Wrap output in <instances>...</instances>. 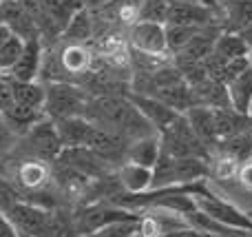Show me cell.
Returning <instances> with one entry per match:
<instances>
[{"instance_id": "obj_2", "label": "cell", "mask_w": 252, "mask_h": 237, "mask_svg": "<svg viewBox=\"0 0 252 237\" xmlns=\"http://www.w3.org/2000/svg\"><path fill=\"white\" fill-rule=\"evenodd\" d=\"M142 217L135 211L115 206V204H89L82 206L73 215V226L80 237L104 231L113 224H122V222H139Z\"/></svg>"}, {"instance_id": "obj_1", "label": "cell", "mask_w": 252, "mask_h": 237, "mask_svg": "<svg viewBox=\"0 0 252 237\" xmlns=\"http://www.w3.org/2000/svg\"><path fill=\"white\" fill-rule=\"evenodd\" d=\"M87 102H89V98L84 96V91L71 82L56 80V82L44 84L42 113L51 122H58V120H64V118H75V115H84Z\"/></svg>"}, {"instance_id": "obj_26", "label": "cell", "mask_w": 252, "mask_h": 237, "mask_svg": "<svg viewBox=\"0 0 252 237\" xmlns=\"http://www.w3.org/2000/svg\"><path fill=\"white\" fill-rule=\"evenodd\" d=\"M22 51H25V40L18 35H11L4 44H0V73H9L11 67L20 60Z\"/></svg>"}, {"instance_id": "obj_36", "label": "cell", "mask_w": 252, "mask_h": 237, "mask_svg": "<svg viewBox=\"0 0 252 237\" xmlns=\"http://www.w3.org/2000/svg\"><path fill=\"white\" fill-rule=\"evenodd\" d=\"M248 65H250V69H252V49L248 51Z\"/></svg>"}, {"instance_id": "obj_10", "label": "cell", "mask_w": 252, "mask_h": 237, "mask_svg": "<svg viewBox=\"0 0 252 237\" xmlns=\"http://www.w3.org/2000/svg\"><path fill=\"white\" fill-rule=\"evenodd\" d=\"M221 34L219 29H215V25L201 29L182 51L177 53V62H186V65H204L215 51V40Z\"/></svg>"}, {"instance_id": "obj_39", "label": "cell", "mask_w": 252, "mask_h": 237, "mask_svg": "<svg viewBox=\"0 0 252 237\" xmlns=\"http://www.w3.org/2000/svg\"><path fill=\"white\" fill-rule=\"evenodd\" d=\"M20 237H31V235H20Z\"/></svg>"}, {"instance_id": "obj_30", "label": "cell", "mask_w": 252, "mask_h": 237, "mask_svg": "<svg viewBox=\"0 0 252 237\" xmlns=\"http://www.w3.org/2000/svg\"><path fill=\"white\" fill-rule=\"evenodd\" d=\"M18 137L11 133V129L7 127V122H4V115L2 111H0V153H4V151H9L13 144H16Z\"/></svg>"}, {"instance_id": "obj_35", "label": "cell", "mask_w": 252, "mask_h": 237, "mask_svg": "<svg viewBox=\"0 0 252 237\" xmlns=\"http://www.w3.org/2000/svg\"><path fill=\"white\" fill-rule=\"evenodd\" d=\"M246 118L252 120V102H250V106H248V113H246Z\"/></svg>"}, {"instance_id": "obj_4", "label": "cell", "mask_w": 252, "mask_h": 237, "mask_svg": "<svg viewBox=\"0 0 252 237\" xmlns=\"http://www.w3.org/2000/svg\"><path fill=\"white\" fill-rule=\"evenodd\" d=\"M195 204L204 215L217 220L219 224L230 226L235 231L252 235V220L250 215H246L241 208H237L235 204L226 202V200L217 198V195H210V198H195Z\"/></svg>"}, {"instance_id": "obj_29", "label": "cell", "mask_w": 252, "mask_h": 237, "mask_svg": "<svg viewBox=\"0 0 252 237\" xmlns=\"http://www.w3.org/2000/svg\"><path fill=\"white\" fill-rule=\"evenodd\" d=\"M13 104V96H11V78L7 73H0V111L9 109Z\"/></svg>"}, {"instance_id": "obj_22", "label": "cell", "mask_w": 252, "mask_h": 237, "mask_svg": "<svg viewBox=\"0 0 252 237\" xmlns=\"http://www.w3.org/2000/svg\"><path fill=\"white\" fill-rule=\"evenodd\" d=\"M11 96L16 104L31 106V109H42L44 104V84L40 82H16L11 80Z\"/></svg>"}, {"instance_id": "obj_6", "label": "cell", "mask_w": 252, "mask_h": 237, "mask_svg": "<svg viewBox=\"0 0 252 237\" xmlns=\"http://www.w3.org/2000/svg\"><path fill=\"white\" fill-rule=\"evenodd\" d=\"M130 44L137 53L153 58H164L168 47H166V29L164 25L155 22H135L130 27Z\"/></svg>"}, {"instance_id": "obj_37", "label": "cell", "mask_w": 252, "mask_h": 237, "mask_svg": "<svg viewBox=\"0 0 252 237\" xmlns=\"http://www.w3.org/2000/svg\"><path fill=\"white\" fill-rule=\"evenodd\" d=\"M164 2H168V4H173V2H182V0H164Z\"/></svg>"}, {"instance_id": "obj_20", "label": "cell", "mask_w": 252, "mask_h": 237, "mask_svg": "<svg viewBox=\"0 0 252 237\" xmlns=\"http://www.w3.org/2000/svg\"><path fill=\"white\" fill-rule=\"evenodd\" d=\"M40 2H42L44 13L49 16V20L60 29V34L66 27V22H69L80 9H84L82 0H40Z\"/></svg>"}, {"instance_id": "obj_18", "label": "cell", "mask_w": 252, "mask_h": 237, "mask_svg": "<svg viewBox=\"0 0 252 237\" xmlns=\"http://www.w3.org/2000/svg\"><path fill=\"white\" fill-rule=\"evenodd\" d=\"M49 169L44 162L40 160H25V162L18 167V173H16V180L20 186H25L27 191H38L42 189L44 184L49 182Z\"/></svg>"}, {"instance_id": "obj_3", "label": "cell", "mask_w": 252, "mask_h": 237, "mask_svg": "<svg viewBox=\"0 0 252 237\" xmlns=\"http://www.w3.org/2000/svg\"><path fill=\"white\" fill-rule=\"evenodd\" d=\"M22 142H25V144L20 146V151L31 155V160L53 162V160H58V155L62 153V142H60V137H58L56 122H51L49 118H42L38 124H33V127L22 135Z\"/></svg>"}, {"instance_id": "obj_33", "label": "cell", "mask_w": 252, "mask_h": 237, "mask_svg": "<svg viewBox=\"0 0 252 237\" xmlns=\"http://www.w3.org/2000/svg\"><path fill=\"white\" fill-rule=\"evenodd\" d=\"M239 35H241V38H244L246 47H248V49H252V20H250V22H248V25H246V27H244V29H241V31H239Z\"/></svg>"}, {"instance_id": "obj_40", "label": "cell", "mask_w": 252, "mask_h": 237, "mask_svg": "<svg viewBox=\"0 0 252 237\" xmlns=\"http://www.w3.org/2000/svg\"><path fill=\"white\" fill-rule=\"evenodd\" d=\"M208 2H210V4H213V2H215V0H208Z\"/></svg>"}, {"instance_id": "obj_14", "label": "cell", "mask_w": 252, "mask_h": 237, "mask_svg": "<svg viewBox=\"0 0 252 237\" xmlns=\"http://www.w3.org/2000/svg\"><path fill=\"white\" fill-rule=\"evenodd\" d=\"M118 182L122 184L124 193H130V195L146 193L153 186V171L151 169L137 167V164L124 162L122 169L118 171Z\"/></svg>"}, {"instance_id": "obj_41", "label": "cell", "mask_w": 252, "mask_h": 237, "mask_svg": "<svg viewBox=\"0 0 252 237\" xmlns=\"http://www.w3.org/2000/svg\"><path fill=\"white\" fill-rule=\"evenodd\" d=\"M0 2H2V0H0Z\"/></svg>"}, {"instance_id": "obj_34", "label": "cell", "mask_w": 252, "mask_h": 237, "mask_svg": "<svg viewBox=\"0 0 252 237\" xmlns=\"http://www.w3.org/2000/svg\"><path fill=\"white\" fill-rule=\"evenodd\" d=\"M11 35H13V34H11V31H9V27L0 22V44H4L9 38H11Z\"/></svg>"}, {"instance_id": "obj_11", "label": "cell", "mask_w": 252, "mask_h": 237, "mask_svg": "<svg viewBox=\"0 0 252 237\" xmlns=\"http://www.w3.org/2000/svg\"><path fill=\"white\" fill-rule=\"evenodd\" d=\"M40 67H42V42L29 40V42H25V51H22L20 60L11 67L7 75L16 82H33L40 75Z\"/></svg>"}, {"instance_id": "obj_38", "label": "cell", "mask_w": 252, "mask_h": 237, "mask_svg": "<svg viewBox=\"0 0 252 237\" xmlns=\"http://www.w3.org/2000/svg\"><path fill=\"white\" fill-rule=\"evenodd\" d=\"M197 2H204V4H210V2H208V0H197Z\"/></svg>"}, {"instance_id": "obj_5", "label": "cell", "mask_w": 252, "mask_h": 237, "mask_svg": "<svg viewBox=\"0 0 252 237\" xmlns=\"http://www.w3.org/2000/svg\"><path fill=\"white\" fill-rule=\"evenodd\" d=\"M49 213L51 211H47V208L35 206V204L22 200V202L16 204L4 217L11 222L13 229H16L20 235L42 237L44 229H47V222H49Z\"/></svg>"}, {"instance_id": "obj_13", "label": "cell", "mask_w": 252, "mask_h": 237, "mask_svg": "<svg viewBox=\"0 0 252 237\" xmlns=\"http://www.w3.org/2000/svg\"><path fill=\"white\" fill-rule=\"evenodd\" d=\"M2 115H4L7 127L11 129V133L16 137H22L31 127H33V124H38L40 120L44 118L42 109H31V106L16 104V102H13L9 109H4Z\"/></svg>"}, {"instance_id": "obj_9", "label": "cell", "mask_w": 252, "mask_h": 237, "mask_svg": "<svg viewBox=\"0 0 252 237\" xmlns=\"http://www.w3.org/2000/svg\"><path fill=\"white\" fill-rule=\"evenodd\" d=\"M166 25H186V27H210L213 25V11L210 4L197 2V0H182L168 7Z\"/></svg>"}, {"instance_id": "obj_24", "label": "cell", "mask_w": 252, "mask_h": 237, "mask_svg": "<svg viewBox=\"0 0 252 237\" xmlns=\"http://www.w3.org/2000/svg\"><path fill=\"white\" fill-rule=\"evenodd\" d=\"M166 29V47L168 51H175L179 53L201 29L206 27H186V25H164Z\"/></svg>"}, {"instance_id": "obj_19", "label": "cell", "mask_w": 252, "mask_h": 237, "mask_svg": "<svg viewBox=\"0 0 252 237\" xmlns=\"http://www.w3.org/2000/svg\"><path fill=\"white\" fill-rule=\"evenodd\" d=\"M250 49L246 47L244 38H241L237 31H221L215 40V56L221 58L223 62L237 60V58H246Z\"/></svg>"}, {"instance_id": "obj_8", "label": "cell", "mask_w": 252, "mask_h": 237, "mask_svg": "<svg viewBox=\"0 0 252 237\" xmlns=\"http://www.w3.org/2000/svg\"><path fill=\"white\" fill-rule=\"evenodd\" d=\"M0 22L9 27L13 35L20 40L29 42V40H40V31L31 16L25 11L20 0H2L0 2Z\"/></svg>"}, {"instance_id": "obj_32", "label": "cell", "mask_w": 252, "mask_h": 237, "mask_svg": "<svg viewBox=\"0 0 252 237\" xmlns=\"http://www.w3.org/2000/svg\"><path fill=\"white\" fill-rule=\"evenodd\" d=\"M0 237H20V233L13 229V224L2 215V213H0Z\"/></svg>"}, {"instance_id": "obj_31", "label": "cell", "mask_w": 252, "mask_h": 237, "mask_svg": "<svg viewBox=\"0 0 252 237\" xmlns=\"http://www.w3.org/2000/svg\"><path fill=\"white\" fill-rule=\"evenodd\" d=\"M237 177L248 191H252V160H246L239 169H237Z\"/></svg>"}, {"instance_id": "obj_16", "label": "cell", "mask_w": 252, "mask_h": 237, "mask_svg": "<svg viewBox=\"0 0 252 237\" xmlns=\"http://www.w3.org/2000/svg\"><path fill=\"white\" fill-rule=\"evenodd\" d=\"M161 153V140L159 135H148L142 140H135L128 146V155H126V162L137 164L144 169H153Z\"/></svg>"}, {"instance_id": "obj_12", "label": "cell", "mask_w": 252, "mask_h": 237, "mask_svg": "<svg viewBox=\"0 0 252 237\" xmlns=\"http://www.w3.org/2000/svg\"><path fill=\"white\" fill-rule=\"evenodd\" d=\"M91 129H93V124L89 122L84 115L64 118V120H58L56 122V131H58V137H60V142H62V149L84 146Z\"/></svg>"}, {"instance_id": "obj_17", "label": "cell", "mask_w": 252, "mask_h": 237, "mask_svg": "<svg viewBox=\"0 0 252 237\" xmlns=\"http://www.w3.org/2000/svg\"><path fill=\"white\" fill-rule=\"evenodd\" d=\"M208 175V167L201 158H173V184H195Z\"/></svg>"}, {"instance_id": "obj_21", "label": "cell", "mask_w": 252, "mask_h": 237, "mask_svg": "<svg viewBox=\"0 0 252 237\" xmlns=\"http://www.w3.org/2000/svg\"><path fill=\"white\" fill-rule=\"evenodd\" d=\"M91 34H93V20H91L89 9L84 7V9H80L69 22H66V27L62 29L60 35L64 40H69V44H82L91 38Z\"/></svg>"}, {"instance_id": "obj_27", "label": "cell", "mask_w": 252, "mask_h": 237, "mask_svg": "<svg viewBox=\"0 0 252 237\" xmlns=\"http://www.w3.org/2000/svg\"><path fill=\"white\" fill-rule=\"evenodd\" d=\"M223 149H226V153L230 155L232 160L244 162V160H248L250 153H252V135H248V133H244V131L235 133V135L226 137Z\"/></svg>"}, {"instance_id": "obj_15", "label": "cell", "mask_w": 252, "mask_h": 237, "mask_svg": "<svg viewBox=\"0 0 252 237\" xmlns=\"http://www.w3.org/2000/svg\"><path fill=\"white\" fill-rule=\"evenodd\" d=\"M226 91H228V100H230V109L246 118L248 106L252 102V69L244 71L235 80H230L226 84Z\"/></svg>"}, {"instance_id": "obj_7", "label": "cell", "mask_w": 252, "mask_h": 237, "mask_svg": "<svg viewBox=\"0 0 252 237\" xmlns=\"http://www.w3.org/2000/svg\"><path fill=\"white\" fill-rule=\"evenodd\" d=\"M128 100L137 106V111L148 120V122H151V127L155 129L159 135L161 133H166V131H170V129H173L184 115V113L173 111L170 106H166L164 102H159L157 98H153V96H139V93H135V96H130Z\"/></svg>"}, {"instance_id": "obj_25", "label": "cell", "mask_w": 252, "mask_h": 237, "mask_svg": "<svg viewBox=\"0 0 252 237\" xmlns=\"http://www.w3.org/2000/svg\"><path fill=\"white\" fill-rule=\"evenodd\" d=\"M168 2L164 0H139L137 7V22H155V25H166L168 18Z\"/></svg>"}, {"instance_id": "obj_28", "label": "cell", "mask_w": 252, "mask_h": 237, "mask_svg": "<svg viewBox=\"0 0 252 237\" xmlns=\"http://www.w3.org/2000/svg\"><path fill=\"white\" fill-rule=\"evenodd\" d=\"M20 202H22V195H20V191L16 189V184L0 175V213L7 215V213Z\"/></svg>"}, {"instance_id": "obj_23", "label": "cell", "mask_w": 252, "mask_h": 237, "mask_svg": "<svg viewBox=\"0 0 252 237\" xmlns=\"http://www.w3.org/2000/svg\"><path fill=\"white\" fill-rule=\"evenodd\" d=\"M60 62L66 73L82 75V73H87L89 67H91V53H89L82 44H66L60 53Z\"/></svg>"}]
</instances>
